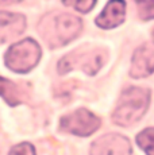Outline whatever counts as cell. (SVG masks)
I'll return each mask as SVG.
<instances>
[{"label":"cell","instance_id":"6da1fadb","mask_svg":"<svg viewBox=\"0 0 154 155\" xmlns=\"http://www.w3.org/2000/svg\"><path fill=\"white\" fill-rule=\"evenodd\" d=\"M150 101V92L145 88L131 86L122 93L112 120L118 126L129 127L141 120L146 113Z\"/></svg>","mask_w":154,"mask_h":155},{"label":"cell","instance_id":"7a4b0ae2","mask_svg":"<svg viewBox=\"0 0 154 155\" xmlns=\"http://www.w3.org/2000/svg\"><path fill=\"white\" fill-rule=\"evenodd\" d=\"M41 59V47L34 39H23L14 43L5 54V64L16 73L30 71Z\"/></svg>","mask_w":154,"mask_h":155},{"label":"cell","instance_id":"3957f363","mask_svg":"<svg viewBox=\"0 0 154 155\" xmlns=\"http://www.w3.org/2000/svg\"><path fill=\"white\" fill-rule=\"evenodd\" d=\"M100 127V119L85 108L69 113L61 119V128L77 136H88Z\"/></svg>","mask_w":154,"mask_h":155},{"label":"cell","instance_id":"277c9868","mask_svg":"<svg viewBox=\"0 0 154 155\" xmlns=\"http://www.w3.org/2000/svg\"><path fill=\"white\" fill-rule=\"evenodd\" d=\"M103 65V58L102 53H87V54H72L66 55L65 58H62L58 64V71L61 74L68 73L69 70L75 69V68H81L84 71H87L89 76L95 74L97 70L102 68Z\"/></svg>","mask_w":154,"mask_h":155},{"label":"cell","instance_id":"5b68a950","mask_svg":"<svg viewBox=\"0 0 154 155\" xmlns=\"http://www.w3.org/2000/svg\"><path fill=\"white\" fill-rule=\"evenodd\" d=\"M91 155H131V146L124 136L108 134L93 142Z\"/></svg>","mask_w":154,"mask_h":155},{"label":"cell","instance_id":"8992f818","mask_svg":"<svg viewBox=\"0 0 154 155\" xmlns=\"http://www.w3.org/2000/svg\"><path fill=\"white\" fill-rule=\"evenodd\" d=\"M154 71V45L146 43L137 49L132 55L130 76L134 78L150 76Z\"/></svg>","mask_w":154,"mask_h":155},{"label":"cell","instance_id":"52a82bcc","mask_svg":"<svg viewBox=\"0 0 154 155\" xmlns=\"http://www.w3.org/2000/svg\"><path fill=\"white\" fill-rule=\"evenodd\" d=\"M54 27L55 35L58 38V45H66L80 34L82 28V23L75 15L62 14L55 18Z\"/></svg>","mask_w":154,"mask_h":155},{"label":"cell","instance_id":"ba28073f","mask_svg":"<svg viewBox=\"0 0 154 155\" xmlns=\"http://www.w3.org/2000/svg\"><path fill=\"white\" fill-rule=\"evenodd\" d=\"M25 27L26 20L23 15L0 11V43L16 38L25 31Z\"/></svg>","mask_w":154,"mask_h":155},{"label":"cell","instance_id":"9c48e42d","mask_svg":"<svg viewBox=\"0 0 154 155\" xmlns=\"http://www.w3.org/2000/svg\"><path fill=\"white\" fill-rule=\"evenodd\" d=\"M124 4L123 2H109L104 11L97 16L96 25L102 28H114L124 20Z\"/></svg>","mask_w":154,"mask_h":155},{"label":"cell","instance_id":"30bf717a","mask_svg":"<svg viewBox=\"0 0 154 155\" xmlns=\"http://www.w3.org/2000/svg\"><path fill=\"white\" fill-rule=\"evenodd\" d=\"M0 96L3 97L11 107H15L20 104V92L18 86L11 82L10 80L0 77Z\"/></svg>","mask_w":154,"mask_h":155},{"label":"cell","instance_id":"8fae6325","mask_svg":"<svg viewBox=\"0 0 154 155\" xmlns=\"http://www.w3.org/2000/svg\"><path fill=\"white\" fill-rule=\"evenodd\" d=\"M137 143L147 155H154V128H146L139 132Z\"/></svg>","mask_w":154,"mask_h":155},{"label":"cell","instance_id":"7c38bea8","mask_svg":"<svg viewBox=\"0 0 154 155\" xmlns=\"http://www.w3.org/2000/svg\"><path fill=\"white\" fill-rule=\"evenodd\" d=\"M137 5L142 20H150L154 18V2H138Z\"/></svg>","mask_w":154,"mask_h":155},{"label":"cell","instance_id":"4fadbf2b","mask_svg":"<svg viewBox=\"0 0 154 155\" xmlns=\"http://www.w3.org/2000/svg\"><path fill=\"white\" fill-rule=\"evenodd\" d=\"M8 155H35V151L30 143H20L12 147Z\"/></svg>","mask_w":154,"mask_h":155},{"label":"cell","instance_id":"5bb4252c","mask_svg":"<svg viewBox=\"0 0 154 155\" xmlns=\"http://www.w3.org/2000/svg\"><path fill=\"white\" fill-rule=\"evenodd\" d=\"M95 4H96L95 2H77V3H72L73 7H75L77 11H81V12H88V11H91Z\"/></svg>","mask_w":154,"mask_h":155},{"label":"cell","instance_id":"9a60e30c","mask_svg":"<svg viewBox=\"0 0 154 155\" xmlns=\"http://www.w3.org/2000/svg\"><path fill=\"white\" fill-rule=\"evenodd\" d=\"M153 38H154V30H153Z\"/></svg>","mask_w":154,"mask_h":155}]
</instances>
